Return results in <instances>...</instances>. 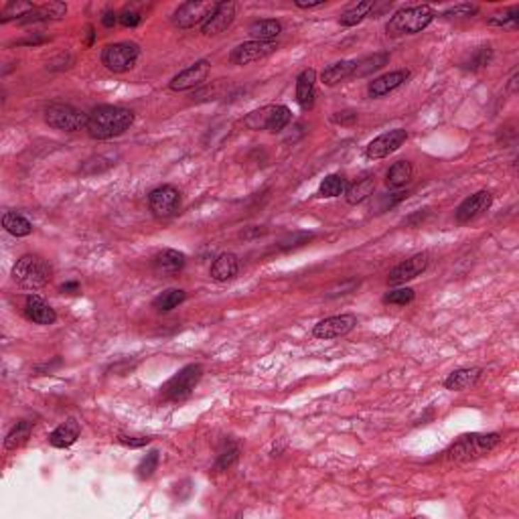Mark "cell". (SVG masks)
Returning <instances> with one entry per match:
<instances>
[{
  "mask_svg": "<svg viewBox=\"0 0 519 519\" xmlns=\"http://www.w3.org/2000/svg\"><path fill=\"white\" fill-rule=\"evenodd\" d=\"M134 124V112L122 106H98L87 114V134L94 141H112Z\"/></svg>",
  "mask_w": 519,
  "mask_h": 519,
  "instance_id": "cell-1",
  "label": "cell"
},
{
  "mask_svg": "<svg viewBox=\"0 0 519 519\" xmlns=\"http://www.w3.org/2000/svg\"><path fill=\"white\" fill-rule=\"evenodd\" d=\"M51 274H53L51 264L37 253L21 256L13 266V280L27 290L45 288L51 280Z\"/></svg>",
  "mask_w": 519,
  "mask_h": 519,
  "instance_id": "cell-2",
  "label": "cell"
},
{
  "mask_svg": "<svg viewBox=\"0 0 519 519\" xmlns=\"http://www.w3.org/2000/svg\"><path fill=\"white\" fill-rule=\"evenodd\" d=\"M501 442V435L499 432H489V435H464L461 436L447 452H444V461L450 463H466V461H475L479 457H485L487 452H491L497 444Z\"/></svg>",
  "mask_w": 519,
  "mask_h": 519,
  "instance_id": "cell-3",
  "label": "cell"
},
{
  "mask_svg": "<svg viewBox=\"0 0 519 519\" xmlns=\"http://www.w3.org/2000/svg\"><path fill=\"white\" fill-rule=\"evenodd\" d=\"M435 11L428 4H418V6H408L402 9L386 25V33L390 37H404V35H416L422 33L435 21Z\"/></svg>",
  "mask_w": 519,
  "mask_h": 519,
  "instance_id": "cell-4",
  "label": "cell"
},
{
  "mask_svg": "<svg viewBox=\"0 0 519 519\" xmlns=\"http://www.w3.org/2000/svg\"><path fill=\"white\" fill-rule=\"evenodd\" d=\"M201 378H203V367H201V365L199 364L185 365L179 373H175V376L160 388L163 400H167V402H181V400H187L197 388V383L201 381Z\"/></svg>",
  "mask_w": 519,
  "mask_h": 519,
  "instance_id": "cell-5",
  "label": "cell"
},
{
  "mask_svg": "<svg viewBox=\"0 0 519 519\" xmlns=\"http://www.w3.org/2000/svg\"><path fill=\"white\" fill-rule=\"evenodd\" d=\"M138 57H141V47L136 43H114V45L104 47L102 63L112 73H126L136 65Z\"/></svg>",
  "mask_w": 519,
  "mask_h": 519,
  "instance_id": "cell-6",
  "label": "cell"
},
{
  "mask_svg": "<svg viewBox=\"0 0 519 519\" xmlns=\"http://www.w3.org/2000/svg\"><path fill=\"white\" fill-rule=\"evenodd\" d=\"M45 122L61 132H77L87 126V114L70 104H51L45 110Z\"/></svg>",
  "mask_w": 519,
  "mask_h": 519,
  "instance_id": "cell-7",
  "label": "cell"
},
{
  "mask_svg": "<svg viewBox=\"0 0 519 519\" xmlns=\"http://www.w3.org/2000/svg\"><path fill=\"white\" fill-rule=\"evenodd\" d=\"M182 197L179 189L173 185H160L151 191L148 195V207L156 219H170L181 211Z\"/></svg>",
  "mask_w": 519,
  "mask_h": 519,
  "instance_id": "cell-8",
  "label": "cell"
},
{
  "mask_svg": "<svg viewBox=\"0 0 519 519\" xmlns=\"http://www.w3.org/2000/svg\"><path fill=\"white\" fill-rule=\"evenodd\" d=\"M215 9H217V2H211V0H189V2H182L175 11L173 23L179 28H193L197 25L203 27Z\"/></svg>",
  "mask_w": 519,
  "mask_h": 519,
  "instance_id": "cell-9",
  "label": "cell"
},
{
  "mask_svg": "<svg viewBox=\"0 0 519 519\" xmlns=\"http://www.w3.org/2000/svg\"><path fill=\"white\" fill-rule=\"evenodd\" d=\"M408 141V132L404 128H395V130H390V132H383V134H379L378 138H373V141L367 144V148H365V155L367 158H371V160H378V158H386V156H390L392 153H395L404 142Z\"/></svg>",
  "mask_w": 519,
  "mask_h": 519,
  "instance_id": "cell-10",
  "label": "cell"
},
{
  "mask_svg": "<svg viewBox=\"0 0 519 519\" xmlns=\"http://www.w3.org/2000/svg\"><path fill=\"white\" fill-rule=\"evenodd\" d=\"M209 71V61L201 59V61H197L193 65H189L187 70H182L181 73H177L169 82V87L173 92H189V89H195L199 85L205 84Z\"/></svg>",
  "mask_w": 519,
  "mask_h": 519,
  "instance_id": "cell-11",
  "label": "cell"
},
{
  "mask_svg": "<svg viewBox=\"0 0 519 519\" xmlns=\"http://www.w3.org/2000/svg\"><path fill=\"white\" fill-rule=\"evenodd\" d=\"M426 268H428V253L424 252L414 253L412 258H408L404 262H400V264L388 274V284H392V286L406 284V282L418 278Z\"/></svg>",
  "mask_w": 519,
  "mask_h": 519,
  "instance_id": "cell-12",
  "label": "cell"
},
{
  "mask_svg": "<svg viewBox=\"0 0 519 519\" xmlns=\"http://www.w3.org/2000/svg\"><path fill=\"white\" fill-rule=\"evenodd\" d=\"M493 205V195L491 191H477L473 193L471 197H466L463 203L457 207L454 211V217L459 224H469L473 219H477L479 215H483L485 211H489V207Z\"/></svg>",
  "mask_w": 519,
  "mask_h": 519,
  "instance_id": "cell-13",
  "label": "cell"
},
{
  "mask_svg": "<svg viewBox=\"0 0 519 519\" xmlns=\"http://www.w3.org/2000/svg\"><path fill=\"white\" fill-rule=\"evenodd\" d=\"M276 41L274 43H264V41H248L238 45L231 55H229V61L234 65H248V63H253V61H260L264 57L272 55L276 51Z\"/></svg>",
  "mask_w": 519,
  "mask_h": 519,
  "instance_id": "cell-14",
  "label": "cell"
},
{
  "mask_svg": "<svg viewBox=\"0 0 519 519\" xmlns=\"http://www.w3.org/2000/svg\"><path fill=\"white\" fill-rule=\"evenodd\" d=\"M357 324V317L355 315H337V317H329L323 319L321 323L315 324L312 335L317 339H337L345 337L351 333Z\"/></svg>",
  "mask_w": 519,
  "mask_h": 519,
  "instance_id": "cell-15",
  "label": "cell"
},
{
  "mask_svg": "<svg viewBox=\"0 0 519 519\" xmlns=\"http://www.w3.org/2000/svg\"><path fill=\"white\" fill-rule=\"evenodd\" d=\"M236 21V2H217V9L213 11L209 18L205 21V25L201 27V33L205 37H215V35H222L224 31L234 25Z\"/></svg>",
  "mask_w": 519,
  "mask_h": 519,
  "instance_id": "cell-16",
  "label": "cell"
},
{
  "mask_svg": "<svg viewBox=\"0 0 519 519\" xmlns=\"http://www.w3.org/2000/svg\"><path fill=\"white\" fill-rule=\"evenodd\" d=\"M410 80V70H395L386 73V75H379L373 82H369L367 85V94L369 98H383L388 94H392L393 89H398L400 85H404Z\"/></svg>",
  "mask_w": 519,
  "mask_h": 519,
  "instance_id": "cell-17",
  "label": "cell"
},
{
  "mask_svg": "<svg viewBox=\"0 0 519 519\" xmlns=\"http://www.w3.org/2000/svg\"><path fill=\"white\" fill-rule=\"evenodd\" d=\"M23 310H25V317H27L28 321L35 324L49 327V324H53L57 321V312L51 309V305H47L41 296L37 295L27 296Z\"/></svg>",
  "mask_w": 519,
  "mask_h": 519,
  "instance_id": "cell-18",
  "label": "cell"
},
{
  "mask_svg": "<svg viewBox=\"0 0 519 519\" xmlns=\"http://www.w3.org/2000/svg\"><path fill=\"white\" fill-rule=\"evenodd\" d=\"M187 264V258L185 253L179 252V250H173V248H167L163 252H158L153 258V268L158 276H173V274H179L182 268Z\"/></svg>",
  "mask_w": 519,
  "mask_h": 519,
  "instance_id": "cell-19",
  "label": "cell"
},
{
  "mask_svg": "<svg viewBox=\"0 0 519 519\" xmlns=\"http://www.w3.org/2000/svg\"><path fill=\"white\" fill-rule=\"evenodd\" d=\"M67 14V4L65 2H47L43 6H35L31 13H27L16 23L21 25H33V23H45V21H59Z\"/></svg>",
  "mask_w": 519,
  "mask_h": 519,
  "instance_id": "cell-20",
  "label": "cell"
},
{
  "mask_svg": "<svg viewBox=\"0 0 519 519\" xmlns=\"http://www.w3.org/2000/svg\"><path fill=\"white\" fill-rule=\"evenodd\" d=\"M317 71L305 70L296 77V102L302 110H310L315 106V96H317Z\"/></svg>",
  "mask_w": 519,
  "mask_h": 519,
  "instance_id": "cell-21",
  "label": "cell"
},
{
  "mask_svg": "<svg viewBox=\"0 0 519 519\" xmlns=\"http://www.w3.org/2000/svg\"><path fill=\"white\" fill-rule=\"evenodd\" d=\"M481 376H483L481 367H461L444 379V388L450 392H464V390L475 388Z\"/></svg>",
  "mask_w": 519,
  "mask_h": 519,
  "instance_id": "cell-22",
  "label": "cell"
},
{
  "mask_svg": "<svg viewBox=\"0 0 519 519\" xmlns=\"http://www.w3.org/2000/svg\"><path fill=\"white\" fill-rule=\"evenodd\" d=\"M238 270H239L238 256L231 252H224L213 260L209 274L215 282H227L231 280V278H236Z\"/></svg>",
  "mask_w": 519,
  "mask_h": 519,
  "instance_id": "cell-23",
  "label": "cell"
},
{
  "mask_svg": "<svg viewBox=\"0 0 519 519\" xmlns=\"http://www.w3.org/2000/svg\"><path fill=\"white\" fill-rule=\"evenodd\" d=\"M80 432H82V428H80L77 420L70 418L67 422L59 424L55 430L49 435V444L53 449H70L71 444L80 438Z\"/></svg>",
  "mask_w": 519,
  "mask_h": 519,
  "instance_id": "cell-24",
  "label": "cell"
},
{
  "mask_svg": "<svg viewBox=\"0 0 519 519\" xmlns=\"http://www.w3.org/2000/svg\"><path fill=\"white\" fill-rule=\"evenodd\" d=\"M353 70H355V61L351 59H341V61H335L331 65H327L321 73V80H323L324 85L333 87V85L341 84L345 80H349L353 75Z\"/></svg>",
  "mask_w": 519,
  "mask_h": 519,
  "instance_id": "cell-25",
  "label": "cell"
},
{
  "mask_svg": "<svg viewBox=\"0 0 519 519\" xmlns=\"http://www.w3.org/2000/svg\"><path fill=\"white\" fill-rule=\"evenodd\" d=\"M250 35L253 37V41H264V43H274V39H278L282 33V23L276 18H262V21H256L250 25Z\"/></svg>",
  "mask_w": 519,
  "mask_h": 519,
  "instance_id": "cell-26",
  "label": "cell"
},
{
  "mask_svg": "<svg viewBox=\"0 0 519 519\" xmlns=\"http://www.w3.org/2000/svg\"><path fill=\"white\" fill-rule=\"evenodd\" d=\"M373 191H376V177L367 175V177H364V179H359L357 182H353V185L347 187L345 201L349 205H359V203H364L365 199H369V197L373 195Z\"/></svg>",
  "mask_w": 519,
  "mask_h": 519,
  "instance_id": "cell-27",
  "label": "cell"
},
{
  "mask_svg": "<svg viewBox=\"0 0 519 519\" xmlns=\"http://www.w3.org/2000/svg\"><path fill=\"white\" fill-rule=\"evenodd\" d=\"M2 227L14 236V238H27L33 234V224L28 222L25 215L21 213H14V211H6L2 215Z\"/></svg>",
  "mask_w": 519,
  "mask_h": 519,
  "instance_id": "cell-28",
  "label": "cell"
},
{
  "mask_svg": "<svg viewBox=\"0 0 519 519\" xmlns=\"http://www.w3.org/2000/svg\"><path fill=\"white\" fill-rule=\"evenodd\" d=\"M388 61H390V53H386V51L364 57L361 61H355V70H353L351 77H367V75L381 70L383 65H388Z\"/></svg>",
  "mask_w": 519,
  "mask_h": 519,
  "instance_id": "cell-29",
  "label": "cell"
},
{
  "mask_svg": "<svg viewBox=\"0 0 519 519\" xmlns=\"http://www.w3.org/2000/svg\"><path fill=\"white\" fill-rule=\"evenodd\" d=\"M412 165L408 163V160H398V163H393L392 167L388 169L386 173V185L390 187V189H400V187H404L406 182H410L412 179Z\"/></svg>",
  "mask_w": 519,
  "mask_h": 519,
  "instance_id": "cell-30",
  "label": "cell"
},
{
  "mask_svg": "<svg viewBox=\"0 0 519 519\" xmlns=\"http://www.w3.org/2000/svg\"><path fill=\"white\" fill-rule=\"evenodd\" d=\"M185 298H187L185 290H181V288H169V290H163L153 300V309H156L158 312H169V310L177 309L179 305H182Z\"/></svg>",
  "mask_w": 519,
  "mask_h": 519,
  "instance_id": "cell-31",
  "label": "cell"
},
{
  "mask_svg": "<svg viewBox=\"0 0 519 519\" xmlns=\"http://www.w3.org/2000/svg\"><path fill=\"white\" fill-rule=\"evenodd\" d=\"M371 9H373V2H371V0L357 2V4L349 6L345 13H341V16H339V25H341V27H355V25H359V23L364 21L367 14L371 13Z\"/></svg>",
  "mask_w": 519,
  "mask_h": 519,
  "instance_id": "cell-32",
  "label": "cell"
},
{
  "mask_svg": "<svg viewBox=\"0 0 519 519\" xmlns=\"http://www.w3.org/2000/svg\"><path fill=\"white\" fill-rule=\"evenodd\" d=\"M31 432H33V422L28 420L16 422L13 426V430H11V432L6 435V438H4V449L6 450L21 449V447L28 440Z\"/></svg>",
  "mask_w": 519,
  "mask_h": 519,
  "instance_id": "cell-33",
  "label": "cell"
},
{
  "mask_svg": "<svg viewBox=\"0 0 519 519\" xmlns=\"http://www.w3.org/2000/svg\"><path fill=\"white\" fill-rule=\"evenodd\" d=\"M347 179L343 175H327L319 187V197H324V199H335V197L345 195L347 191Z\"/></svg>",
  "mask_w": 519,
  "mask_h": 519,
  "instance_id": "cell-34",
  "label": "cell"
},
{
  "mask_svg": "<svg viewBox=\"0 0 519 519\" xmlns=\"http://www.w3.org/2000/svg\"><path fill=\"white\" fill-rule=\"evenodd\" d=\"M272 110L274 106H264L260 110H253L252 114L246 116L244 124L250 128V130H268V124H270V118H272Z\"/></svg>",
  "mask_w": 519,
  "mask_h": 519,
  "instance_id": "cell-35",
  "label": "cell"
},
{
  "mask_svg": "<svg viewBox=\"0 0 519 519\" xmlns=\"http://www.w3.org/2000/svg\"><path fill=\"white\" fill-rule=\"evenodd\" d=\"M493 59V49L487 45V47H479L475 49L466 61H463V67L464 70H471V71H477L481 67H485V65H489Z\"/></svg>",
  "mask_w": 519,
  "mask_h": 519,
  "instance_id": "cell-36",
  "label": "cell"
},
{
  "mask_svg": "<svg viewBox=\"0 0 519 519\" xmlns=\"http://www.w3.org/2000/svg\"><path fill=\"white\" fill-rule=\"evenodd\" d=\"M290 118H293V112H290L288 106H282V104L280 106H274L270 124H268V132H282L284 128L288 126Z\"/></svg>",
  "mask_w": 519,
  "mask_h": 519,
  "instance_id": "cell-37",
  "label": "cell"
},
{
  "mask_svg": "<svg viewBox=\"0 0 519 519\" xmlns=\"http://www.w3.org/2000/svg\"><path fill=\"white\" fill-rule=\"evenodd\" d=\"M406 195L408 193H404V191H395V193H383V195H378L376 197V201H373V205H371V211H373V213H383V211L392 209V207H395L400 201H404Z\"/></svg>",
  "mask_w": 519,
  "mask_h": 519,
  "instance_id": "cell-38",
  "label": "cell"
},
{
  "mask_svg": "<svg viewBox=\"0 0 519 519\" xmlns=\"http://www.w3.org/2000/svg\"><path fill=\"white\" fill-rule=\"evenodd\" d=\"M238 459H239L238 444H227V447L219 450V454H217L215 471H229L234 464L238 463Z\"/></svg>",
  "mask_w": 519,
  "mask_h": 519,
  "instance_id": "cell-39",
  "label": "cell"
},
{
  "mask_svg": "<svg viewBox=\"0 0 519 519\" xmlns=\"http://www.w3.org/2000/svg\"><path fill=\"white\" fill-rule=\"evenodd\" d=\"M158 463H160V457H158V450H151L144 459H142L138 466H136V475L138 479H151L155 475V471L158 469Z\"/></svg>",
  "mask_w": 519,
  "mask_h": 519,
  "instance_id": "cell-40",
  "label": "cell"
},
{
  "mask_svg": "<svg viewBox=\"0 0 519 519\" xmlns=\"http://www.w3.org/2000/svg\"><path fill=\"white\" fill-rule=\"evenodd\" d=\"M35 6L31 4V2H23V0H18V2H11L6 9H4V13H2V18H0V23H9V21H13V18H23L25 14L31 13Z\"/></svg>",
  "mask_w": 519,
  "mask_h": 519,
  "instance_id": "cell-41",
  "label": "cell"
},
{
  "mask_svg": "<svg viewBox=\"0 0 519 519\" xmlns=\"http://www.w3.org/2000/svg\"><path fill=\"white\" fill-rule=\"evenodd\" d=\"M312 238H315V234H310V231H293V234H288V236H284V238L280 239L278 248H280V250H295L298 246L309 244Z\"/></svg>",
  "mask_w": 519,
  "mask_h": 519,
  "instance_id": "cell-42",
  "label": "cell"
},
{
  "mask_svg": "<svg viewBox=\"0 0 519 519\" xmlns=\"http://www.w3.org/2000/svg\"><path fill=\"white\" fill-rule=\"evenodd\" d=\"M416 293L412 288H395V290H390L388 295L383 296V302L386 305H398V307H406L414 300Z\"/></svg>",
  "mask_w": 519,
  "mask_h": 519,
  "instance_id": "cell-43",
  "label": "cell"
},
{
  "mask_svg": "<svg viewBox=\"0 0 519 519\" xmlns=\"http://www.w3.org/2000/svg\"><path fill=\"white\" fill-rule=\"evenodd\" d=\"M142 21H144V16H142V13L138 11L136 4H128V6H124V11L120 13V25H122V27L134 28L138 27Z\"/></svg>",
  "mask_w": 519,
  "mask_h": 519,
  "instance_id": "cell-44",
  "label": "cell"
},
{
  "mask_svg": "<svg viewBox=\"0 0 519 519\" xmlns=\"http://www.w3.org/2000/svg\"><path fill=\"white\" fill-rule=\"evenodd\" d=\"M118 442H120V444H124V447H128V449H142V447H146V444H151V442H153V436L120 435L118 436Z\"/></svg>",
  "mask_w": 519,
  "mask_h": 519,
  "instance_id": "cell-45",
  "label": "cell"
},
{
  "mask_svg": "<svg viewBox=\"0 0 519 519\" xmlns=\"http://www.w3.org/2000/svg\"><path fill=\"white\" fill-rule=\"evenodd\" d=\"M519 16V6H511L507 13L503 14H495L489 18V25H495V27H503L507 23H513V21H518Z\"/></svg>",
  "mask_w": 519,
  "mask_h": 519,
  "instance_id": "cell-46",
  "label": "cell"
},
{
  "mask_svg": "<svg viewBox=\"0 0 519 519\" xmlns=\"http://www.w3.org/2000/svg\"><path fill=\"white\" fill-rule=\"evenodd\" d=\"M477 13V4H457V6H450L449 11H444L442 16H473V14Z\"/></svg>",
  "mask_w": 519,
  "mask_h": 519,
  "instance_id": "cell-47",
  "label": "cell"
},
{
  "mask_svg": "<svg viewBox=\"0 0 519 519\" xmlns=\"http://www.w3.org/2000/svg\"><path fill=\"white\" fill-rule=\"evenodd\" d=\"M331 122L341 124V126H351V124L357 122V112H355V110H341V112H335L331 116Z\"/></svg>",
  "mask_w": 519,
  "mask_h": 519,
  "instance_id": "cell-48",
  "label": "cell"
},
{
  "mask_svg": "<svg viewBox=\"0 0 519 519\" xmlns=\"http://www.w3.org/2000/svg\"><path fill=\"white\" fill-rule=\"evenodd\" d=\"M116 23H120V14H116L114 11H104V14H102V25L112 28Z\"/></svg>",
  "mask_w": 519,
  "mask_h": 519,
  "instance_id": "cell-49",
  "label": "cell"
},
{
  "mask_svg": "<svg viewBox=\"0 0 519 519\" xmlns=\"http://www.w3.org/2000/svg\"><path fill=\"white\" fill-rule=\"evenodd\" d=\"M298 9H305V11H309V9H319V6H323L324 0H312V2H305V0H296L295 2Z\"/></svg>",
  "mask_w": 519,
  "mask_h": 519,
  "instance_id": "cell-50",
  "label": "cell"
},
{
  "mask_svg": "<svg viewBox=\"0 0 519 519\" xmlns=\"http://www.w3.org/2000/svg\"><path fill=\"white\" fill-rule=\"evenodd\" d=\"M61 293H70V295H73V293H77L80 290V282H67V284H61V288H59Z\"/></svg>",
  "mask_w": 519,
  "mask_h": 519,
  "instance_id": "cell-51",
  "label": "cell"
},
{
  "mask_svg": "<svg viewBox=\"0 0 519 519\" xmlns=\"http://www.w3.org/2000/svg\"><path fill=\"white\" fill-rule=\"evenodd\" d=\"M94 39H96V31H94V27H87V47L94 45Z\"/></svg>",
  "mask_w": 519,
  "mask_h": 519,
  "instance_id": "cell-52",
  "label": "cell"
}]
</instances>
